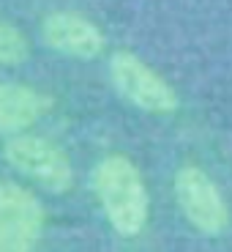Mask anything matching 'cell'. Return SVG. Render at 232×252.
I'll use <instances>...</instances> for the list:
<instances>
[{
	"label": "cell",
	"instance_id": "8992f818",
	"mask_svg": "<svg viewBox=\"0 0 232 252\" xmlns=\"http://www.w3.org/2000/svg\"><path fill=\"white\" fill-rule=\"evenodd\" d=\"M41 38L50 50L69 58L90 61L104 52L107 38L88 17L74 11H55L41 22Z\"/></svg>",
	"mask_w": 232,
	"mask_h": 252
},
{
	"label": "cell",
	"instance_id": "277c9868",
	"mask_svg": "<svg viewBox=\"0 0 232 252\" xmlns=\"http://www.w3.org/2000/svg\"><path fill=\"white\" fill-rule=\"evenodd\" d=\"M44 233V206L25 187L0 181V252H36Z\"/></svg>",
	"mask_w": 232,
	"mask_h": 252
},
{
	"label": "cell",
	"instance_id": "ba28073f",
	"mask_svg": "<svg viewBox=\"0 0 232 252\" xmlns=\"http://www.w3.org/2000/svg\"><path fill=\"white\" fill-rule=\"evenodd\" d=\"M30 55V44H27L25 33L11 22L0 19V66H19Z\"/></svg>",
	"mask_w": 232,
	"mask_h": 252
},
{
	"label": "cell",
	"instance_id": "5b68a950",
	"mask_svg": "<svg viewBox=\"0 0 232 252\" xmlns=\"http://www.w3.org/2000/svg\"><path fill=\"white\" fill-rule=\"evenodd\" d=\"M175 197L183 217L207 236H219L230 225V206H227L216 181L200 167H183L175 176Z\"/></svg>",
	"mask_w": 232,
	"mask_h": 252
},
{
	"label": "cell",
	"instance_id": "6da1fadb",
	"mask_svg": "<svg viewBox=\"0 0 232 252\" xmlns=\"http://www.w3.org/2000/svg\"><path fill=\"white\" fill-rule=\"evenodd\" d=\"M93 192L115 233L134 239L145 230L151 197H148L142 173L137 170L131 159L120 157V154L101 159L93 170Z\"/></svg>",
	"mask_w": 232,
	"mask_h": 252
},
{
	"label": "cell",
	"instance_id": "3957f363",
	"mask_svg": "<svg viewBox=\"0 0 232 252\" xmlns=\"http://www.w3.org/2000/svg\"><path fill=\"white\" fill-rule=\"evenodd\" d=\"M109 77H112L115 91L145 113L167 115L175 113L180 104L175 88L134 52H115L109 58Z\"/></svg>",
	"mask_w": 232,
	"mask_h": 252
},
{
	"label": "cell",
	"instance_id": "7a4b0ae2",
	"mask_svg": "<svg viewBox=\"0 0 232 252\" xmlns=\"http://www.w3.org/2000/svg\"><path fill=\"white\" fill-rule=\"evenodd\" d=\"M3 157H6V162L14 170L33 178L36 184H41L44 189H50L55 195L69 192L71 184H74L71 159L47 137L22 134V132L11 134L8 143L3 145Z\"/></svg>",
	"mask_w": 232,
	"mask_h": 252
},
{
	"label": "cell",
	"instance_id": "52a82bcc",
	"mask_svg": "<svg viewBox=\"0 0 232 252\" xmlns=\"http://www.w3.org/2000/svg\"><path fill=\"white\" fill-rule=\"evenodd\" d=\"M52 110V96L22 82H0V134H19Z\"/></svg>",
	"mask_w": 232,
	"mask_h": 252
}]
</instances>
